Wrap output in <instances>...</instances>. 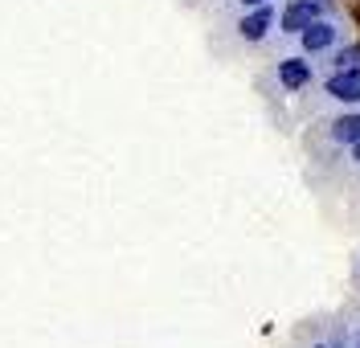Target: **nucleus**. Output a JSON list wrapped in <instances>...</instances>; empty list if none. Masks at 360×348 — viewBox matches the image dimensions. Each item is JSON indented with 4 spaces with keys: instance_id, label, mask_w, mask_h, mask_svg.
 <instances>
[{
    "instance_id": "f257e3e1",
    "label": "nucleus",
    "mask_w": 360,
    "mask_h": 348,
    "mask_svg": "<svg viewBox=\"0 0 360 348\" xmlns=\"http://www.w3.org/2000/svg\"><path fill=\"white\" fill-rule=\"evenodd\" d=\"M311 21H319V4H311V0H291V4L283 8V17H278L283 33H291V37H299Z\"/></svg>"
},
{
    "instance_id": "f03ea898",
    "label": "nucleus",
    "mask_w": 360,
    "mask_h": 348,
    "mask_svg": "<svg viewBox=\"0 0 360 348\" xmlns=\"http://www.w3.org/2000/svg\"><path fill=\"white\" fill-rule=\"evenodd\" d=\"M328 94H332L336 103H360V66L336 70V74L328 78Z\"/></svg>"
},
{
    "instance_id": "7ed1b4c3",
    "label": "nucleus",
    "mask_w": 360,
    "mask_h": 348,
    "mask_svg": "<svg viewBox=\"0 0 360 348\" xmlns=\"http://www.w3.org/2000/svg\"><path fill=\"white\" fill-rule=\"evenodd\" d=\"M270 25H274V8H270V4H258V8H250L246 17L238 21V33H242L246 41H262L270 33Z\"/></svg>"
},
{
    "instance_id": "20e7f679",
    "label": "nucleus",
    "mask_w": 360,
    "mask_h": 348,
    "mask_svg": "<svg viewBox=\"0 0 360 348\" xmlns=\"http://www.w3.org/2000/svg\"><path fill=\"white\" fill-rule=\"evenodd\" d=\"M340 37V29L332 21H311L303 33H299V41H303V49L307 53H319V49H332Z\"/></svg>"
},
{
    "instance_id": "39448f33",
    "label": "nucleus",
    "mask_w": 360,
    "mask_h": 348,
    "mask_svg": "<svg viewBox=\"0 0 360 348\" xmlns=\"http://www.w3.org/2000/svg\"><path fill=\"white\" fill-rule=\"evenodd\" d=\"M278 82H283L287 91H303V86L311 82V66H307L303 58H283V62H278Z\"/></svg>"
},
{
    "instance_id": "423d86ee",
    "label": "nucleus",
    "mask_w": 360,
    "mask_h": 348,
    "mask_svg": "<svg viewBox=\"0 0 360 348\" xmlns=\"http://www.w3.org/2000/svg\"><path fill=\"white\" fill-rule=\"evenodd\" d=\"M328 136H332V143H356V139H360V115L336 119V123L328 127Z\"/></svg>"
},
{
    "instance_id": "0eeeda50",
    "label": "nucleus",
    "mask_w": 360,
    "mask_h": 348,
    "mask_svg": "<svg viewBox=\"0 0 360 348\" xmlns=\"http://www.w3.org/2000/svg\"><path fill=\"white\" fill-rule=\"evenodd\" d=\"M336 70H352V66H360V46H348V49H340L336 58Z\"/></svg>"
},
{
    "instance_id": "6e6552de",
    "label": "nucleus",
    "mask_w": 360,
    "mask_h": 348,
    "mask_svg": "<svg viewBox=\"0 0 360 348\" xmlns=\"http://www.w3.org/2000/svg\"><path fill=\"white\" fill-rule=\"evenodd\" d=\"M242 4H246V8H258V4H270V0H242Z\"/></svg>"
},
{
    "instance_id": "1a4fd4ad",
    "label": "nucleus",
    "mask_w": 360,
    "mask_h": 348,
    "mask_svg": "<svg viewBox=\"0 0 360 348\" xmlns=\"http://www.w3.org/2000/svg\"><path fill=\"white\" fill-rule=\"evenodd\" d=\"M352 160L360 164V139H356V143H352Z\"/></svg>"
},
{
    "instance_id": "9d476101",
    "label": "nucleus",
    "mask_w": 360,
    "mask_h": 348,
    "mask_svg": "<svg viewBox=\"0 0 360 348\" xmlns=\"http://www.w3.org/2000/svg\"><path fill=\"white\" fill-rule=\"evenodd\" d=\"M311 4H319V13H323V8H332V0H311Z\"/></svg>"
},
{
    "instance_id": "9b49d317",
    "label": "nucleus",
    "mask_w": 360,
    "mask_h": 348,
    "mask_svg": "<svg viewBox=\"0 0 360 348\" xmlns=\"http://www.w3.org/2000/svg\"><path fill=\"white\" fill-rule=\"evenodd\" d=\"M315 348H328V344H315Z\"/></svg>"
},
{
    "instance_id": "f8f14e48",
    "label": "nucleus",
    "mask_w": 360,
    "mask_h": 348,
    "mask_svg": "<svg viewBox=\"0 0 360 348\" xmlns=\"http://www.w3.org/2000/svg\"><path fill=\"white\" fill-rule=\"evenodd\" d=\"M356 340H360V336H356Z\"/></svg>"
}]
</instances>
